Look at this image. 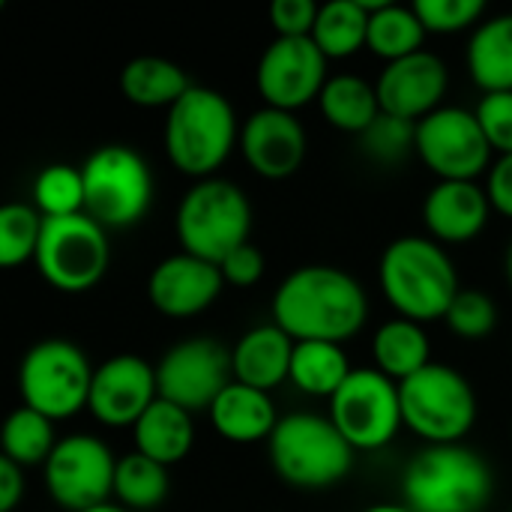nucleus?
<instances>
[{"label":"nucleus","instance_id":"nucleus-30","mask_svg":"<svg viewBox=\"0 0 512 512\" xmlns=\"http://www.w3.org/2000/svg\"><path fill=\"white\" fill-rule=\"evenodd\" d=\"M423 39H426V27L420 15L414 12V6H399L387 0L381 9L369 15L366 48L384 57L387 63H396L402 57L423 51Z\"/></svg>","mask_w":512,"mask_h":512},{"label":"nucleus","instance_id":"nucleus-42","mask_svg":"<svg viewBox=\"0 0 512 512\" xmlns=\"http://www.w3.org/2000/svg\"><path fill=\"white\" fill-rule=\"evenodd\" d=\"M24 495V468L0 456V512H12Z\"/></svg>","mask_w":512,"mask_h":512},{"label":"nucleus","instance_id":"nucleus-12","mask_svg":"<svg viewBox=\"0 0 512 512\" xmlns=\"http://www.w3.org/2000/svg\"><path fill=\"white\" fill-rule=\"evenodd\" d=\"M159 399L195 414L210 411L213 402L234 384L231 351L207 336H195L168 348L156 366Z\"/></svg>","mask_w":512,"mask_h":512},{"label":"nucleus","instance_id":"nucleus-36","mask_svg":"<svg viewBox=\"0 0 512 512\" xmlns=\"http://www.w3.org/2000/svg\"><path fill=\"white\" fill-rule=\"evenodd\" d=\"M447 327L465 339V342H480L489 339L498 327V306L486 291L477 288H462L453 300V306L444 315Z\"/></svg>","mask_w":512,"mask_h":512},{"label":"nucleus","instance_id":"nucleus-38","mask_svg":"<svg viewBox=\"0 0 512 512\" xmlns=\"http://www.w3.org/2000/svg\"><path fill=\"white\" fill-rule=\"evenodd\" d=\"M492 150L501 156L512 153V90L510 93H483L480 105L474 108Z\"/></svg>","mask_w":512,"mask_h":512},{"label":"nucleus","instance_id":"nucleus-25","mask_svg":"<svg viewBox=\"0 0 512 512\" xmlns=\"http://www.w3.org/2000/svg\"><path fill=\"white\" fill-rule=\"evenodd\" d=\"M468 72L483 93L512 90V12L477 24L468 42Z\"/></svg>","mask_w":512,"mask_h":512},{"label":"nucleus","instance_id":"nucleus-4","mask_svg":"<svg viewBox=\"0 0 512 512\" xmlns=\"http://www.w3.org/2000/svg\"><path fill=\"white\" fill-rule=\"evenodd\" d=\"M270 465L294 489H330L342 483L354 468V447L336 429L330 417L318 414H288L273 429Z\"/></svg>","mask_w":512,"mask_h":512},{"label":"nucleus","instance_id":"nucleus-44","mask_svg":"<svg viewBox=\"0 0 512 512\" xmlns=\"http://www.w3.org/2000/svg\"><path fill=\"white\" fill-rule=\"evenodd\" d=\"M84 512H129V510H123L120 504H102V507H93V510H84Z\"/></svg>","mask_w":512,"mask_h":512},{"label":"nucleus","instance_id":"nucleus-29","mask_svg":"<svg viewBox=\"0 0 512 512\" xmlns=\"http://www.w3.org/2000/svg\"><path fill=\"white\" fill-rule=\"evenodd\" d=\"M369 12L360 0H330L321 6L312 39L327 60H345L366 45Z\"/></svg>","mask_w":512,"mask_h":512},{"label":"nucleus","instance_id":"nucleus-37","mask_svg":"<svg viewBox=\"0 0 512 512\" xmlns=\"http://www.w3.org/2000/svg\"><path fill=\"white\" fill-rule=\"evenodd\" d=\"M414 12L420 15L426 33H459L474 27L486 15L483 0H417Z\"/></svg>","mask_w":512,"mask_h":512},{"label":"nucleus","instance_id":"nucleus-26","mask_svg":"<svg viewBox=\"0 0 512 512\" xmlns=\"http://www.w3.org/2000/svg\"><path fill=\"white\" fill-rule=\"evenodd\" d=\"M372 357H375V369L393 378L396 384L414 378L429 363H435L423 324L408 321V318H393L375 333Z\"/></svg>","mask_w":512,"mask_h":512},{"label":"nucleus","instance_id":"nucleus-39","mask_svg":"<svg viewBox=\"0 0 512 512\" xmlns=\"http://www.w3.org/2000/svg\"><path fill=\"white\" fill-rule=\"evenodd\" d=\"M321 6L315 0H276L270 6V21L279 36H312Z\"/></svg>","mask_w":512,"mask_h":512},{"label":"nucleus","instance_id":"nucleus-33","mask_svg":"<svg viewBox=\"0 0 512 512\" xmlns=\"http://www.w3.org/2000/svg\"><path fill=\"white\" fill-rule=\"evenodd\" d=\"M45 216L21 201L0 207V264L18 267L30 258H36L39 240H42Z\"/></svg>","mask_w":512,"mask_h":512},{"label":"nucleus","instance_id":"nucleus-21","mask_svg":"<svg viewBox=\"0 0 512 512\" xmlns=\"http://www.w3.org/2000/svg\"><path fill=\"white\" fill-rule=\"evenodd\" d=\"M294 345L297 342L276 324H261L246 330L231 351L234 381L264 393L276 390L291 378Z\"/></svg>","mask_w":512,"mask_h":512},{"label":"nucleus","instance_id":"nucleus-40","mask_svg":"<svg viewBox=\"0 0 512 512\" xmlns=\"http://www.w3.org/2000/svg\"><path fill=\"white\" fill-rule=\"evenodd\" d=\"M264 267H267L264 252H261L255 243L237 246V249H234L231 255H225V261L219 264L225 285H237V288H252V285H258L261 276H264Z\"/></svg>","mask_w":512,"mask_h":512},{"label":"nucleus","instance_id":"nucleus-18","mask_svg":"<svg viewBox=\"0 0 512 512\" xmlns=\"http://www.w3.org/2000/svg\"><path fill=\"white\" fill-rule=\"evenodd\" d=\"M240 150L258 177L285 180L306 159V129L291 111L264 105L246 117L240 129Z\"/></svg>","mask_w":512,"mask_h":512},{"label":"nucleus","instance_id":"nucleus-15","mask_svg":"<svg viewBox=\"0 0 512 512\" xmlns=\"http://www.w3.org/2000/svg\"><path fill=\"white\" fill-rule=\"evenodd\" d=\"M327 81V57L312 36H276L264 48L255 72L264 102L291 114L318 99Z\"/></svg>","mask_w":512,"mask_h":512},{"label":"nucleus","instance_id":"nucleus-16","mask_svg":"<svg viewBox=\"0 0 512 512\" xmlns=\"http://www.w3.org/2000/svg\"><path fill=\"white\" fill-rule=\"evenodd\" d=\"M156 399H159L156 366H150L138 354H117V357H108L93 372L87 411L102 426L132 429Z\"/></svg>","mask_w":512,"mask_h":512},{"label":"nucleus","instance_id":"nucleus-34","mask_svg":"<svg viewBox=\"0 0 512 512\" xmlns=\"http://www.w3.org/2000/svg\"><path fill=\"white\" fill-rule=\"evenodd\" d=\"M33 201H36V210L45 219L84 213V177H81V168L60 165V162L42 168L36 183H33Z\"/></svg>","mask_w":512,"mask_h":512},{"label":"nucleus","instance_id":"nucleus-13","mask_svg":"<svg viewBox=\"0 0 512 512\" xmlns=\"http://www.w3.org/2000/svg\"><path fill=\"white\" fill-rule=\"evenodd\" d=\"M117 459L105 441L93 435H69L57 441L45 462V489L57 507L84 512L108 504L114 495Z\"/></svg>","mask_w":512,"mask_h":512},{"label":"nucleus","instance_id":"nucleus-28","mask_svg":"<svg viewBox=\"0 0 512 512\" xmlns=\"http://www.w3.org/2000/svg\"><path fill=\"white\" fill-rule=\"evenodd\" d=\"M351 372L354 369L348 366L342 345H336V342H297L288 381L306 396L333 399Z\"/></svg>","mask_w":512,"mask_h":512},{"label":"nucleus","instance_id":"nucleus-45","mask_svg":"<svg viewBox=\"0 0 512 512\" xmlns=\"http://www.w3.org/2000/svg\"><path fill=\"white\" fill-rule=\"evenodd\" d=\"M507 279H510V285H512V243H510V252H507Z\"/></svg>","mask_w":512,"mask_h":512},{"label":"nucleus","instance_id":"nucleus-32","mask_svg":"<svg viewBox=\"0 0 512 512\" xmlns=\"http://www.w3.org/2000/svg\"><path fill=\"white\" fill-rule=\"evenodd\" d=\"M168 468L141 453H126L117 459L114 498L123 510H156L168 498Z\"/></svg>","mask_w":512,"mask_h":512},{"label":"nucleus","instance_id":"nucleus-43","mask_svg":"<svg viewBox=\"0 0 512 512\" xmlns=\"http://www.w3.org/2000/svg\"><path fill=\"white\" fill-rule=\"evenodd\" d=\"M363 512H411L405 504H378V507H369Z\"/></svg>","mask_w":512,"mask_h":512},{"label":"nucleus","instance_id":"nucleus-22","mask_svg":"<svg viewBox=\"0 0 512 512\" xmlns=\"http://www.w3.org/2000/svg\"><path fill=\"white\" fill-rule=\"evenodd\" d=\"M210 420L216 432L231 444H258L270 441L273 429L279 426L276 408L270 393L246 387L234 381L210 408Z\"/></svg>","mask_w":512,"mask_h":512},{"label":"nucleus","instance_id":"nucleus-9","mask_svg":"<svg viewBox=\"0 0 512 512\" xmlns=\"http://www.w3.org/2000/svg\"><path fill=\"white\" fill-rule=\"evenodd\" d=\"M93 372L96 369H90L78 345L66 339H42L21 360L18 390L27 408L57 423L87 408Z\"/></svg>","mask_w":512,"mask_h":512},{"label":"nucleus","instance_id":"nucleus-1","mask_svg":"<svg viewBox=\"0 0 512 512\" xmlns=\"http://www.w3.org/2000/svg\"><path fill=\"white\" fill-rule=\"evenodd\" d=\"M369 300L360 282L327 264H309L285 276L273 294V324L294 342H348L366 324Z\"/></svg>","mask_w":512,"mask_h":512},{"label":"nucleus","instance_id":"nucleus-23","mask_svg":"<svg viewBox=\"0 0 512 512\" xmlns=\"http://www.w3.org/2000/svg\"><path fill=\"white\" fill-rule=\"evenodd\" d=\"M132 441H135V453L150 456L153 462L171 468L183 462L195 444L192 414L165 399H156L147 408V414L132 426Z\"/></svg>","mask_w":512,"mask_h":512},{"label":"nucleus","instance_id":"nucleus-7","mask_svg":"<svg viewBox=\"0 0 512 512\" xmlns=\"http://www.w3.org/2000/svg\"><path fill=\"white\" fill-rule=\"evenodd\" d=\"M84 213L102 228L138 225L153 201V174L147 159L126 144H105L81 165Z\"/></svg>","mask_w":512,"mask_h":512},{"label":"nucleus","instance_id":"nucleus-27","mask_svg":"<svg viewBox=\"0 0 512 512\" xmlns=\"http://www.w3.org/2000/svg\"><path fill=\"white\" fill-rule=\"evenodd\" d=\"M318 105L330 126L351 135H363L381 117L378 87L363 81L360 75H333L324 84Z\"/></svg>","mask_w":512,"mask_h":512},{"label":"nucleus","instance_id":"nucleus-17","mask_svg":"<svg viewBox=\"0 0 512 512\" xmlns=\"http://www.w3.org/2000/svg\"><path fill=\"white\" fill-rule=\"evenodd\" d=\"M225 288L219 264L201 261L195 255H171L159 261L150 273L147 294L159 315L165 318H195L207 312Z\"/></svg>","mask_w":512,"mask_h":512},{"label":"nucleus","instance_id":"nucleus-5","mask_svg":"<svg viewBox=\"0 0 512 512\" xmlns=\"http://www.w3.org/2000/svg\"><path fill=\"white\" fill-rule=\"evenodd\" d=\"M237 144V114L231 102L213 87H192L165 120V153L171 165L207 180L228 159Z\"/></svg>","mask_w":512,"mask_h":512},{"label":"nucleus","instance_id":"nucleus-6","mask_svg":"<svg viewBox=\"0 0 512 512\" xmlns=\"http://www.w3.org/2000/svg\"><path fill=\"white\" fill-rule=\"evenodd\" d=\"M177 240L186 255L222 264L237 246L249 243L252 204L240 186L222 177L198 180L177 207Z\"/></svg>","mask_w":512,"mask_h":512},{"label":"nucleus","instance_id":"nucleus-3","mask_svg":"<svg viewBox=\"0 0 512 512\" xmlns=\"http://www.w3.org/2000/svg\"><path fill=\"white\" fill-rule=\"evenodd\" d=\"M492 489L489 462L465 444H429L402 477V498L411 512H483Z\"/></svg>","mask_w":512,"mask_h":512},{"label":"nucleus","instance_id":"nucleus-20","mask_svg":"<svg viewBox=\"0 0 512 512\" xmlns=\"http://www.w3.org/2000/svg\"><path fill=\"white\" fill-rule=\"evenodd\" d=\"M492 213L486 186L477 180H438L423 201V222L438 243H471Z\"/></svg>","mask_w":512,"mask_h":512},{"label":"nucleus","instance_id":"nucleus-31","mask_svg":"<svg viewBox=\"0 0 512 512\" xmlns=\"http://www.w3.org/2000/svg\"><path fill=\"white\" fill-rule=\"evenodd\" d=\"M0 441H3V456L12 459L15 465H21V468L45 465L48 456L57 447V441H54V420H48L45 414L21 405L18 411H12L6 417Z\"/></svg>","mask_w":512,"mask_h":512},{"label":"nucleus","instance_id":"nucleus-2","mask_svg":"<svg viewBox=\"0 0 512 512\" xmlns=\"http://www.w3.org/2000/svg\"><path fill=\"white\" fill-rule=\"evenodd\" d=\"M381 288L399 318L444 321L459 288V273L438 240L399 237L381 255Z\"/></svg>","mask_w":512,"mask_h":512},{"label":"nucleus","instance_id":"nucleus-19","mask_svg":"<svg viewBox=\"0 0 512 512\" xmlns=\"http://www.w3.org/2000/svg\"><path fill=\"white\" fill-rule=\"evenodd\" d=\"M447 66L432 51H417L396 63H387L378 78V99L381 111L420 123L432 111L441 108L447 93Z\"/></svg>","mask_w":512,"mask_h":512},{"label":"nucleus","instance_id":"nucleus-10","mask_svg":"<svg viewBox=\"0 0 512 512\" xmlns=\"http://www.w3.org/2000/svg\"><path fill=\"white\" fill-rule=\"evenodd\" d=\"M108 261L111 246L96 219L87 213L45 219L33 264L51 288L63 294H84L102 282Z\"/></svg>","mask_w":512,"mask_h":512},{"label":"nucleus","instance_id":"nucleus-24","mask_svg":"<svg viewBox=\"0 0 512 512\" xmlns=\"http://www.w3.org/2000/svg\"><path fill=\"white\" fill-rule=\"evenodd\" d=\"M192 87L186 69L165 57H135L120 72V90L138 108L171 111Z\"/></svg>","mask_w":512,"mask_h":512},{"label":"nucleus","instance_id":"nucleus-8","mask_svg":"<svg viewBox=\"0 0 512 512\" xmlns=\"http://www.w3.org/2000/svg\"><path fill=\"white\" fill-rule=\"evenodd\" d=\"M405 426L429 444H462L477 423V393L471 381L444 366L429 363L423 372L399 384Z\"/></svg>","mask_w":512,"mask_h":512},{"label":"nucleus","instance_id":"nucleus-14","mask_svg":"<svg viewBox=\"0 0 512 512\" xmlns=\"http://www.w3.org/2000/svg\"><path fill=\"white\" fill-rule=\"evenodd\" d=\"M417 156L438 180H477L489 168L492 144L468 108H438L417 123Z\"/></svg>","mask_w":512,"mask_h":512},{"label":"nucleus","instance_id":"nucleus-41","mask_svg":"<svg viewBox=\"0 0 512 512\" xmlns=\"http://www.w3.org/2000/svg\"><path fill=\"white\" fill-rule=\"evenodd\" d=\"M486 192L492 201V210L504 213L512 219V153L501 156L492 168H489V180H486Z\"/></svg>","mask_w":512,"mask_h":512},{"label":"nucleus","instance_id":"nucleus-11","mask_svg":"<svg viewBox=\"0 0 512 512\" xmlns=\"http://www.w3.org/2000/svg\"><path fill=\"white\" fill-rule=\"evenodd\" d=\"M330 420L354 450L387 447L405 426L399 384L378 369H354L330 399Z\"/></svg>","mask_w":512,"mask_h":512},{"label":"nucleus","instance_id":"nucleus-35","mask_svg":"<svg viewBox=\"0 0 512 512\" xmlns=\"http://www.w3.org/2000/svg\"><path fill=\"white\" fill-rule=\"evenodd\" d=\"M363 153L378 165H399L417 153V123L384 114L360 135Z\"/></svg>","mask_w":512,"mask_h":512}]
</instances>
